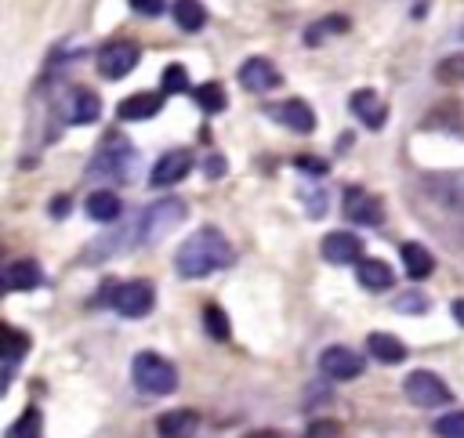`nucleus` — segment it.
I'll return each instance as SVG.
<instances>
[{"mask_svg": "<svg viewBox=\"0 0 464 438\" xmlns=\"http://www.w3.org/2000/svg\"><path fill=\"white\" fill-rule=\"evenodd\" d=\"M228 264H232V246H228V239H225L214 224L192 232V235L178 246V253H174V268H178V275H185V279H203V275L221 271V268H228Z\"/></svg>", "mask_w": 464, "mask_h": 438, "instance_id": "1", "label": "nucleus"}, {"mask_svg": "<svg viewBox=\"0 0 464 438\" xmlns=\"http://www.w3.org/2000/svg\"><path fill=\"white\" fill-rule=\"evenodd\" d=\"M130 376H134L138 391L156 395V398L174 395V387H178V369L160 351H138L130 362Z\"/></svg>", "mask_w": 464, "mask_h": 438, "instance_id": "2", "label": "nucleus"}, {"mask_svg": "<svg viewBox=\"0 0 464 438\" xmlns=\"http://www.w3.org/2000/svg\"><path fill=\"white\" fill-rule=\"evenodd\" d=\"M402 391H406V398H410L413 405H420V409H435V405H446V402L453 398V391L446 387V380L435 376L431 369H413V373H406Z\"/></svg>", "mask_w": 464, "mask_h": 438, "instance_id": "3", "label": "nucleus"}, {"mask_svg": "<svg viewBox=\"0 0 464 438\" xmlns=\"http://www.w3.org/2000/svg\"><path fill=\"white\" fill-rule=\"evenodd\" d=\"M185 221V203L181 199H160L141 214V239L145 243H160L163 235H170L178 224Z\"/></svg>", "mask_w": 464, "mask_h": 438, "instance_id": "4", "label": "nucleus"}, {"mask_svg": "<svg viewBox=\"0 0 464 438\" xmlns=\"http://www.w3.org/2000/svg\"><path fill=\"white\" fill-rule=\"evenodd\" d=\"M138 58H141L138 43H130V40H112V43H105V47L98 51L94 65H98V72H102L105 80H123V76L134 72Z\"/></svg>", "mask_w": 464, "mask_h": 438, "instance_id": "5", "label": "nucleus"}, {"mask_svg": "<svg viewBox=\"0 0 464 438\" xmlns=\"http://www.w3.org/2000/svg\"><path fill=\"white\" fill-rule=\"evenodd\" d=\"M127 167H130V145H127L123 138H109V141L94 152L87 174H91V177H102V181H120V177L127 174Z\"/></svg>", "mask_w": 464, "mask_h": 438, "instance_id": "6", "label": "nucleus"}, {"mask_svg": "<svg viewBox=\"0 0 464 438\" xmlns=\"http://www.w3.org/2000/svg\"><path fill=\"white\" fill-rule=\"evenodd\" d=\"M424 192L453 210V214H464V170H435V174H424Z\"/></svg>", "mask_w": 464, "mask_h": 438, "instance_id": "7", "label": "nucleus"}, {"mask_svg": "<svg viewBox=\"0 0 464 438\" xmlns=\"http://www.w3.org/2000/svg\"><path fill=\"white\" fill-rule=\"evenodd\" d=\"M152 304H156V290H152V282H145V279L120 282L116 293H112V308H116L123 319H141V315L152 311Z\"/></svg>", "mask_w": 464, "mask_h": 438, "instance_id": "8", "label": "nucleus"}, {"mask_svg": "<svg viewBox=\"0 0 464 438\" xmlns=\"http://www.w3.org/2000/svg\"><path fill=\"white\" fill-rule=\"evenodd\" d=\"M319 369L330 380H355L366 369V358L359 351H352L348 344H330V348L319 351Z\"/></svg>", "mask_w": 464, "mask_h": 438, "instance_id": "9", "label": "nucleus"}, {"mask_svg": "<svg viewBox=\"0 0 464 438\" xmlns=\"http://www.w3.org/2000/svg\"><path fill=\"white\" fill-rule=\"evenodd\" d=\"M283 83V72L268 62V58H246L239 65V87L250 90V94H265V90H276Z\"/></svg>", "mask_w": 464, "mask_h": 438, "instance_id": "10", "label": "nucleus"}, {"mask_svg": "<svg viewBox=\"0 0 464 438\" xmlns=\"http://www.w3.org/2000/svg\"><path fill=\"white\" fill-rule=\"evenodd\" d=\"M268 116H272L279 127L294 130V134H312V130H315V112H312L308 101H301V98H286V101L268 105Z\"/></svg>", "mask_w": 464, "mask_h": 438, "instance_id": "11", "label": "nucleus"}, {"mask_svg": "<svg viewBox=\"0 0 464 438\" xmlns=\"http://www.w3.org/2000/svg\"><path fill=\"white\" fill-rule=\"evenodd\" d=\"M344 217L355 224H381L384 221V203L381 195L366 192V188H348L344 192Z\"/></svg>", "mask_w": 464, "mask_h": 438, "instance_id": "12", "label": "nucleus"}, {"mask_svg": "<svg viewBox=\"0 0 464 438\" xmlns=\"http://www.w3.org/2000/svg\"><path fill=\"white\" fill-rule=\"evenodd\" d=\"M188 170H192V152H188V148H170V152H163V156L152 163L149 181H152L156 188H167V185L181 181Z\"/></svg>", "mask_w": 464, "mask_h": 438, "instance_id": "13", "label": "nucleus"}, {"mask_svg": "<svg viewBox=\"0 0 464 438\" xmlns=\"http://www.w3.org/2000/svg\"><path fill=\"white\" fill-rule=\"evenodd\" d=\"M348 105H352V112L359 116V123H366L370 130H381V127H384V119H388V105H384V101H381V94H377V90H370V87L352 90Z\"/></svg>", "mask_w": 464, "mask_h": 438, "instance_id": "14", "label": "nucleus"}, {"mask_svg": "<svg viewBox=\"0 0 464 438\" xmlns=\"http://www.w3.org/2000/svg\"><path fill=\"white\" fill-rule=\"evenodd\" d=\"M323 257L330 264H359L362 261V239L355 232H330L323 239Z\"/></svg>", "mask_w": 464, "mask_h": 438, "instance_id": "15", "label": "nucleus"}, {"mask_svg": "<svg viewBox=\"0 0 464 438\" xmlns=\"http://www.w3.org/2000/svg\"><path fill=\"white\" fill-rule=\"evenodd\" d=\"M98 116H102V98L87 87H72L69 98H65V119L83 127V123H94Z\"/></svg>", "mask_w": 464, "mask_h": 438, "instance_id": "16", "label": "nucleus"}, {"mask_svg": "<svg viewBox=\"0 0 464 438\" xmlns=\"http://www.w3.org/2000/svg\"><path fill=\"white\" fill-rule=\"evenodd\" d=\"M163 109V94L160 90H138V94H127L120 105H116V116L120 119H149Z\"/></svg>", "mask_w": 464, "mask_h": 438, "instance_id": "17", "label": "nucleus"}, {"mask_svg": "<svg viewBox=\"0 0 464 438\" xmlns=\"http://www.w3.org/2000/svg\"><path fill=\"white\" fill-rule=\"evenodd\" d=\"M40 279H44V271H40V264H36L33 257L11 261V264L4 268V290H7V293H22V290H33V286H40Z\"/></svg>", "mask_w": 464, "mask_h": 438, "instance_id": "18", "label": "nucleus"}, {"mask_svg": "<svg viewBox=\"0 0 464 438\" xmlns=\"http://www.w3.org/2000/svg\"><path fill=\"white\" fill-rule=\"evenodd\" d=\"M196 427H199L196 409H170V413H163V416L156 420L160 438H192Z\"/></svg>", "mask_w": 464, "mask_h": 438, "instance_id": "19", "label": "nucleus"}, {"mask_svg": "<svg viewBox=\"0 0 464 438\" xmlns=\"http://www.w3.org/2000/svg\"><path fill=\"white\" fill-rule=\"evenodd\" d=\"M83 210H87V217H91V221H116V217L123 214V203H120V195H116V192L98 188V192H91V195H87Z\"/></svg>", "mask_w": 464, "mask_h": 438, "instance_id": "20", "label": "nucleus"}, {"mask_svg": "<svg viewBox=\"0 0 464 438\" xmlns=\"http://www.w3.org/2000/svg\"><path fill=\"white\" fill-rule=\"evenodd\" d=\"M399 257H402V264H406V275H410V279H428V275L435 271V257H431L420 243H402Z\"/></svg>", "mask_w": 464, "mask_h": 438, "instance_id": "21", "label": "nucleus"}, {"mask_svg": "<svg viewBox=\"0 0 464 438\" xmlns=\"http://www.w3.org/2000/svg\"><path fill=\"white\" fill-rule=\"evenodd\" d=\"M355 275H359V282L366 290H392V282H395V271L384 261H373V257H362L359 268H355Z\"/></svg>", "mask_w": 464, "mask_h": 438, "instance_id": "22", "label": "nucleus"}, {"mask_svg": "<svg viewBox=\"0 0 464 438\" xmlns=\"http://www.w3.org/2000/svg\"><path fill=\"white\" fill-rule=\"evenodd\" d=\"M366 348H370V355L377 362H388V366H395V362L406 358V344L399 337H392V333H370L366 337Z\"/></svg>", "mask_w": 464, "mask_h": 438, "instance_id": "23", "label": "nucleus"}, {"mask_svg": "<svg viewBox=\"0 0 464 438\" xmlns=\"http://www.w3.org/2000/svg\"><path fill=\"white\" fill-rule=\"evenodd\" d=\"M174 22L185 29V33H196V29H203L207 25V7L199 4V0H174Z\"/></svg>", "mask_w": 464, "mask_h": 438, "instance_id": "24", "label": "nucleus"}, {"mask_svg": "<svg viewBox=\"0 0 464 438\" xmlns=\"http://www.w3.org/2000/svg\"><path fill=\"white\" fill-rule=\"evenodd\" d=\"M344 29H348V18H344V14H330V18H323V22H315V25L304 29V43L315 47V43H323L330 33H344Z\"/></svg>", "mask_w": 464, "mask_h": 438, "instance_id": "25", "label": "nucleus"}, {"mask_svg": "<svg viewBox=\"0 0 464 438\" xmlns=\"http://www.w3.org/2000/svg\"><path fill=\"white\" fill-rule=\"evenodd\" d=\"M435 80L446 87H464V54H446L435 65Z\"/></svg>", "mask_w": 464, "mask_h": 438, "instance_id": "26", "label": "nucleus"}, {"mask_svg": "<svg viewBox=\"0 0 464 438\" xmlns=\"http://www.w3.org/2000/svg\"><path fill=\"white\" fill-rule=\"evenodd\" d=\"M196 101L203 112H221L225 109V87L221 83H203L196 87Z\"/></svg>", "mask_w": 464, "mask_h": 438, "instance_id": "27", "label": "nucleus"}, {"mask_svg": "<svg viewBox=\"0 0 464 438\" xmlns=\"http://www.w3.org/2000/svg\"><path fill=\"white\" fill-rule=\"evenodd\" d=\"M203 326H207V333H210L214 340H225V337H228V319H225V311H221L218 304H207V308H203Z\"/></svg>", "mask_w": 464, "mask_h": 438, "instance_id": "28", "label": "nucleus"}, {"mask_svg": "<svg viewBox=\"0 0 464 438\" xmlns=\"http://www.w3.org/2000/svg\"><path fill=\"white\" fill-rule=\"evenodd\" d=\"M4 340H7V351H4V358H7V373H11V366L22 358V351L29 348V337H22L14 326H4Z\"/></svg>", "mask_w": 464, "mask_h": 438, "instance_id": "29", "label": "nucleus"}, {"mask_svg": "<svg viewBox=\"0 0 464 438\" xmlns=\"http://www.w3.org/2000/svg\"><path fill=\"white\" fill-rule=\"evenodd\" d=\"M435 434L439 438H464V409L460 413H442L435 420Z\"/></svg>", "mask_w": 464, "mask_h": 438, "instance_id": "30", "label": "nucleus"}, {"mask_svg": "<svg viewBox=\"0 0 464 438\" xmlns=\"http://www.w3.org/2000/svg\"><path fill=\"white\" fill-rule=\"evenodd\" d=\"M7 438H40V413L36 409H25L22 420L7 431Z\"/></svg>", "mask_w": 464, "mask_h": 438, "instance_id": "31", "label": "nucleus"}, {"mask_svg": "<svg viewBox=\"0 0 464 438\" xmlns=\"http://www.w3.org/2000/svg\"><path fill=\"white\" fill-rule=\"evenodd\" d=\"M163 90H167V94L188 90V72H185V65H167V69H163Z\"/></svg>", "mask_w": 464, "mask_h": 438, "instance_id": "32", "label": "nucleus"}, {"mask_svg": "<svg viewBox=\"0 0 464 438\" xmlns=\"http://www.w3.org/2000/svg\"><path fill=\"white\" fill-rule=\"evenodd\" d=\"M304 438H341V424L337 420H315V424H308Z\"/></svg>", "mask_w": 464, "mask_h": 438, "instance_id": "33", "label": "nucleus"}, {"mask_svg": "<svg viewBox=\"0 0 464 438\" xmlns=\"http://www.w3.org/2000/svg\"><path fill=\"white\" fill-rule=\"evenodd\" d=\"M424 308H428V300H424L420 290H410V293H402L395 300V311H424Z\"/></svg>", "mask_w": 464, "mask_h": 438, "instance_id": "34", "label": "nucleus"}, {"mask_svg": "<svg viewBox=\"0 0 464 438\" xmlns=\"http://www.w3.org/2000/svg\"><path fill=\"white\" fill-rule=\"evenodd\" d=\"M130 7H134L138 14H149V18H152V14L163 11V0H130Z\"/></svg>", "mask_w": 464, "mask_h": 438, "instance_id": "35", "label": "nucleus"}, {"mask_svg": "<svg viewBox=\"0 0 464 438\" xmlns=\"http://www.w3.org/2000/svg\"><path fill=\"white\" fill-rule=\"evenodd\" d=\"M243 438H290V434H283V431H276V427H257V431H246Z\"/></svg>", "mask_w": 464, "mask_h": 438, "instance_id": "36", "label": "nucleus"}, {"mask_svg": "<svg viewBox=\"0 0 464 438\" xmlns=\"http://www.w3.org/2000/svg\"><path fill=\"white\" fill-rule=\"evenodd\" d=\"M450 311H453V319H457V322L464 326V297H457V300L450 304Z\"/></svg>", "mask_w": 464, "mask_h": 438, "instance_id": "37", "label": "nucleus"}, {"mask_svg": "<svg viewBox=\"0 0 464 438\" xmlns=\"http://www.w3.org/2000/svg\"><path fill=\"white\" fill-rule=\"evenodd\" d=\"M65 203H69V199H54V203H51V214L62 217V214H65Z\"/></svg>", "mask_w": 464, "mask_h": 438, "instance_id": "38", "label": "nucleus"}, {"mask_svg": "<svg viewBox=\"0 0 464 438\" xmlns=\"http://www.w3.org/2000/svg\"><path fill=\"white\" fill-rule=\"evenodd\" d=\"M460 40H464V25H460Z\"/></svg>", "mask_w": 464, "mask_h": 438, "instance_id": "39", "label": "nucleus"}]
</instances>
